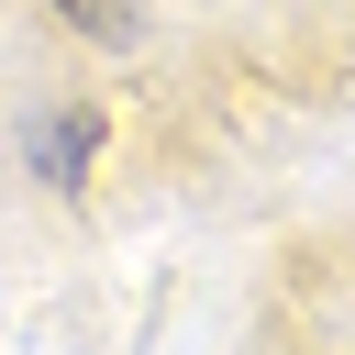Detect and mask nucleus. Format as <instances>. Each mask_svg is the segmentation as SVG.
<instances>
[{"mask_svg": "<svg viewBox=\"0 0 355 355\" xmlns=\"http://www.w3.org/2000/svg\"><path fill=\"white\" fill-rule=\"evenodd\" d=\"M78 33H133V0H55Z\"/></svg>", "mask_w": 355, "mask_h": 355, "instance_id": "obj_2", "label": "nucleus"}, {"mask_svg": "<svg viewBox=\"0 0 355 355\" xmlns=\"http://www.w3.org/2000/svg\"><path fill=\"white\" fill-rule=\"evenodd\" d=\"M89 133H100L89 111H67V122H44V166H55V178H78V155H89Z\"/></svg>", "mask_w": 355, "mask_h": 355, "instance_id": "obj_1", "label": "nucleus"}]
</instances>
